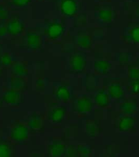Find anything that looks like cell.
Here are the masks:
<instances>
[{
    "mask_svg": "<svg viewBox=\"0 0 139 157\" xmlns=\"http://www.w3.org/2000/svg\"><path fill=\"white\" fill-rule=\"evenodd\" d=\"M28 137V128L22 124H18L15 125L11 130V139L16 143H23L27 140Z\"/></svg>",
    "mask_w": 139,
    "mask_h": 157,
    "instance_id": "6da1fadb",
    "label": "cell"
},
{
    "mask_svg": "<svg viewBox=\"0 0 139 157\" xmlns=\"http://www.w3.org/2000/svg\"><path fill=\"white\" fill-rule=\"evenodd\" d=\"M86 64L85 55L81 53H74L71 55L70 66L71 70L74 73H81L84 70Z\"/></svg>",
    "mask_w": 139,
    "mask_h": 157,
    "instance_id": "7a4b0ae2",
    "label": "cell"
},
{
    "mask_svg": "<svg viewBox=\"0 0 139 157\" xmlns=\"http://www.w3.org/2000/svg\"><path fill=\"white\" fill-rule=\"evenodd\" d=\"M65 28L62 24L58 22H51L47 25L45 33L47 37L51 40L59 39L63 35Z\"/></svg>",
    "mask_w": 139,
    "mask_h": 157,
    "instance_id": "3957f363",
    "label": "cell"
},
{
    "mask_svg": "<svg viewBox=\"0 0 139 157\" xmlns=\"http://www.w3.org/2000/svg\"><path fill=\"white\" fill-rule=\"evenodd\" d=\"M93 104L90 98L83 96L77 99L73 105L74 109L78 113L86 114L92 109Z\"/></svg>",
    "mask_w": 139,
    "mask_h": 157,
    "instance_id": "277c9868",
    "label": "cell"
},
{
    "mask_svg": "<svg viewBox=\"0 0 139 157\" xmlns=\"http://www.w3.org/2000/svg\"><path fill=\"white\" fill-rule=\"evenodd\" d=\"M2 100L11 106H18L21 103L22 96L20 91L11 89L3 94Z\"/></svg>",
    "mask_w": 139,
    "mask_h": 157,
    "instance_id": "5b68a950",
    "label": "cell"
},
{
    "mask_svg": "<svg viewBox=\"0 0 139 157\" xmlns=\"http://www.w3.org/2000/svg\"><path fill=\"white\" fill-rule=\"evenodd\" d=\"M78 6L75 0H62L60 10L62 14L68 17H74L78 12Z\"/></svg>",
    "mask_w": 139,
    "mask_h": 157,
    "instance_id": "8992f818",
    "label": "cell"
},
{
    "mask_svg": "<svg viewBox=\"0 0 139 157\" xmlns=\"http://www.w3.org/2000/svg\"><path fill=\"white\" fill-rule=\"evenodd\" d=\"M7 34L12 36L20 35L23 32L25 25L23 22L18 18H14L9 21L6 25Z\"/></svg>",
    "mask_w": 139,
    "mask_h": 157,
    "instance_id": "52a82bcc",
    "label": "cell"
},
{
    "mask_svg": "<svg viewBox=\"0 0 139 157\" xmlns=\"http://www.w3.org/2000/svg\"><path fill=\"white\" fill-rule=\"evenodd\" d=\"M26 44L28 48L33 51L39 49L42 46V39L35 32H28L26 35Z\"/></svg>",
    "mask_w": 139,
    "mask_h": 157,
    "instance_id": "ba28073f",
    "label": "cell"
},
{
    "mask_svg": "<svg viewBox=\"0 0 139 157\" xmlns=\"http://www.w3.org/2000/svg\"><path fill=\"white\" fill-rule=\"evenodd\" d=\"M67 113V109L65 107L60 106L53 108L50 112L49 120L54 124H60L62 122Z\"/></svg>",
    "mask_w": 139,
    "mask_h": 157,
    "instance_id": "9c48e42d",
    "label": "cell"
},
{
    "mask_svg": "<svg viewBox=\"0 0 139 157\" xmlns=\"http://www.w3.org/2000/svg\"><path fill=\"white\" fill-rule=\"evenodd\" d=\"M136 125V119L131 116H126L119 121V129L121 132H131L135 128Z\"/></svg>",
    "mask_w": 139,
    "mask_h": 157,
    "instance_id": "30bf717a",
    "label": "cell"
},
{
    "mask_svg": "<svg viewBox=\"0 0 139 157\" xmlns=\"http://www.w3.org/2000/svg\"><path fill=\"white\" fill-rule=\"evenodd\" d=\"M108 94L110 98L120 100L124 97V91L123 88L119 83H112L108 87Z\"/></svg>",
    "mask_w": 139,
    "mask_h": 157,
    "instance_id": "8fae6325",
    "label": "cell"
},
{
    "mask_svg": "<svg viewBox=\"0 0 139 157\" xmlns=\"http://www.w3.org/2000/svg\"><path fill=\"white\" fill-rule=\"evenodd\" d=\"M120 108L122 112L125 114H133L136 113L137 109V101L134 98L128 99L123 102Z\"/></svg>",
    "mask_w": 139,
    "mask_h": 157,
    "instance_id": "7c38bea8",
    "label": "cell"
},
{
    "mask_svg": "<svg viewBox=\"0 0 139 157\" xmlns=\"http://www.w3.org/2000/svg\"><path fill=\"white\" fill-rule=\"evenodd\" d=\"M28 125L29 128L33 131H41L43 127V121L39 115L34 114L29 118Z\"/></svg>",
    "mask_w": 139,
    "mask_h": 157,
    "instance_id": "4fadbf2b",
    "label": "cell"
},
{
    "mask_svg": "<svg viewBox=\"0 0 139 157\" xmlns=\"http://www.w3.org/2000/svg\"><path fill=\"white\" fill-rule=\"evenodd\" d=\"M65 146L60 141H54L49 147V155L52 157H60L65 152Z\"/></svg>",
    "mask_w": 139,
    "mask_h": 157,
    "instance_id": "5bb4252c",
    "label": "cell"
},
{
    "mask_svg": "<svg viewBox=\"0 0 139 157\" xmlns=\"http://www.w3.org/2000/svg\"><path fill=\"white\" fill-rule=\"evenodd\" d=\"M55 96L58 101L62 102H67L71 98V94L70 90L67 86L61 85L57 88Z\"/></svg>",
    "mask_w": 139,
    "mask_h": 157,
    "instance_id": "9a60e30c",
    "label": "cell"
},
{
    "mask_svg": "<svg viewBox=\"0 0 139 157\" xmlns=\"http://www.w3.org/2000/svg\"><path fill=\"white\" fill-rule=\"evenodd\" d=\"M95 101L98 106L105 107L108 106L110 102V97L105 90L98 91L95 97Z\"/></svg>",
    "mask_w": 139,
    "mask_h": 157,
    "instance_id": "2e32d148",
    "label": "cell"
},
{
    "mask_svg": "<svg viewBox=\"0 0 139 157\" xmlns=\"http://www.w3.org/2000/svg\"><path fill=\"white\" fill-rule=\"evenodd\" d=\"M10 87L12 90L22 91L27 88V83L24 77L15 76L12 77L10 81Z\"/></svg>",
    "mask_w": 139,
    "mask_h": 157,
    "instance_id": "e0dca14e",
    "label": "cell"
},
{
    "mask_svg": "<svg viewBox=\"0 0 139 157\" xmlns=\"http://www.w3.org/2000/svg\"><path fill=\"white\" fill-rule=\"evenodd\" d=\"M85 130L87 135L90 137H95L99 134L100 132L99 125L94 121H90L87 122Z\"/></svg>",
    "mask_w": 139,
    "mask_h": 157,
    "instance_id": "ac0fdd59",
    "label": "cell"
},
{
    "mask_svg": "<svg viewBox=\"0 0 139 157\" xmlns=\"http://www.w3.org/2000/svg\"><path fill=\"white\" fill-rule=\"evenodd\" d=\"M12 72L15 76L25 77L28 75L27 68L22 63H16L11 68Z\"/></svg>",
    "mask_w": 139,
    "mask_h": 157,
    "instance_id": "d6986e66",
    "label": "cell"
},
{
    "mask_svg": "<svg viewBox=\"0 0 139 157\" xmlns=\"http://www.w3.org/2000/svg\"><path fill=\"white\" fill-rule=\"evenodd\" d=\"M96 71L99 73L107 74L108 73L111 68V64L106 60L96 61L94 64Z\"/></svg>",
    "mask_w": 139,
    "mask_h": 157,
    "instance_id": "ffe728a7",
    "label": "cell"
},
{
    "mask_svg": "<svg viewBox=\"0 0 139 157\" xmlns=\"http://www.w3.org/2000/svg\"><path fill=\"white\" fill-rule=\"evenodd\" d=\"M98 17L104 22H110L113 18V12L110 9H101L98 12Z\"/></svg>",
    "mask_w": 139,
    "mask_h": 157,
    "instance_id": "44dd1931",
    "label": "cell"
},
{
    "mask_svg": "<svg viewBox=\"0 0 139 157\" xmlns=\"http://www.w3.org/2000/svg\"><path fill=\"white\" fill-rule=\"evenodd\" d=\"M77 43L79 47L83 48H89L91 46V40L89 36L81 35L78 37Z\"/></svg>",
    "mask_w": 139,
    "mask_h": 157,
    "instance_id": "7402d4cb",
    "label": "cell"
},
{
    "mask_svg": "<svg viewBox=\"0 0 139 157\" xmlns=\"http://www.w3.org/2000/svg\"><path fill=\"white\" fill-rule=\"evenodd\" d=\"M12 149L9 144L6 143H0V157H11Z\"/></svg>",
    "mask_w": 139,
    "mask_h": 157,
    "instance_id": "603a6c76",
    "label": "cell"
},
{
    "mask_svg": "<svg viewBox=\"0 0 139 157\" xmlns=\"http://www.w3.org/2000/svg\"><path fill=\"white\" fill-rule=\"evenodd\" d=\"M13 63V59L8 53H4L0 56V64L3 66H9Z\"/></svg>",
    "mask_w": 139,
    "mask_h": 157,
    "instance_id": "cb8c5ba5",
    "label": "cell"
},
{
    "mask_svg": "<svg viewBox=\"0 0 139 157\" xmlns=\"http://www.w3.org/2000/svg\"><path fill=\"white\" fill-rule=\"evenodd\" d=\"M129 37L132 42L139 43V26H136L130 31Z\"/></svg>",
    "mask_w": 139,
    "mask_h": 157,
    "instance_id": "d4e9b609",
    "label": "cell"
},
{
    "mask_svg": "<svg viewBox=\"0 0 139 157\" xmlns=\"http://www.w3.org/2000/svg\"><path fill=\"white\" fill-rule=\"evenodd\" d=\"M11 3L13 6L18 7H24L29 5L31 0H11Z\"/></svg>",
    "mask_w": 139,
    "mask_h": 157,
    "instance_id": "484cf974",
    "label": "cell"
},
{
    "mask_svg": "<svg viewBox=\"0 0 139 157\" xmlns=\"http://www.w3.org/2000/svg\"><path fill=\"white\" fill-rule=\"evenodd\" d=\"M130 90L136 94H139V79H136L130 84Z\"/></svg>",
    "mask_w": 139,
    "mask_h": 157,
    "instance_id": "4316f807",
    "label": "cell"
},
{
    "mask_svg": "<svg viewBox=\"0 0 139 157\" xmlns=\"http://www.w3.org/2000/svg\"><path fill=\"white\" fill-rule=\"evenodd\" d=\"M9 16V12L3 6H0V20H5Z\"/></svg>",
    "mask_w": 139,
    "mask_h": 157,
    "instance_id": "83f0119b",
    "label": "cell"
},
{
    "mask_svg": "<svg viewBox=\"0 0 139 157\" xmlns=\"http://www.w3.org/2000/svg\"><path fill=\"white\" fill-rule=\"evenodd\" d=\"M130 77L134 79H139V69L133 68L130 70Z\"/></svg>",
    "mask_w": 139,
    "mask_h": 157,
    "instance_id": "f1b7e54d",
    "label": "cell"
},
{
    "mask_svg": "<svg viewBox=\"0 0 139 157\" xmlns=\"http://www.w3.org/2000/svg\"><path fill=\"white\" fill-rule=\"evenodd\" d=\"M6 27L3 24H0V36H4L7 34Z\"/></svg>",
    "mask_w": 139,
    "mask_h": 157,
    "instance_id": "f546056e",
    "label": "cell"
},
{
    "mask_svg": "<svg viewBox=\"0 0 139 157\" xmlns=\"http://www.w3.org/2000/svg\"><path fill=\"white\" fill-rule=\"evenodd\" d=\"M37 86H38L39 87H42V86L44 85V82L43 80L42 79H39L37 80Z\"/></svg>",
    "mask_w": 139,
    "mask_h": 157,
    "instance_id": "4dcf8cb0",
    "label": "cell"
},
{
    "mask_svg": "<svg viewBox=\"0 0 139 157\" xmlns=\"http://www.w3.org/2000/svg\"><path fill=\"white\" fill-rule=\"evenodd\" d=\"M3 101L2 100V99H0V109L2 107V104H3Z\"/></svg>",
    "mask_w": 139,
    "mask_h": 157,
    "instance_id": "1f68e13d",
    "label": "cell"
},
{
    "mask_svg": "<svg viewBox=\"0 0 139 157\" xmlns=\"http://www.w3.org/2000/svg\"><path fill=\"white\" fill-rule=\"evenodd\" d=\"M1 72H2V71H1V68L0 67V75H1Z\"/></svg>",
    "mask_w": 139,
    "mask_h": 157,
    "instance_id": "d6a6232c",
    "label": "cell"
}]
</instances>
